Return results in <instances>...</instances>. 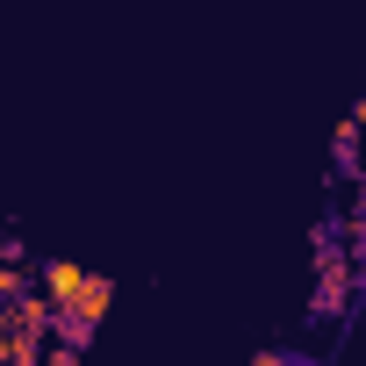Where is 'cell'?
I'll return each instance as SVG.
<instances>
[{
	"mask_svg": "<svg viewBox=\"0 0 366 366\" xmlns=\"http://www.w3.org/2000/svg\"><path fill=\"white\" fill-rule=\"evenodd\" d=\"M108 302H115V280H101V273H94V280L79 287V302L65 309V330H72V337H86V330L108 316Z\"/></svg>",
	"mask_w": 366,
	"mask_h": 366,
	"instance_id": "6da1fadb",
	"label": "cell"
},
{
	"mask_svg": "<svg viewBox=\"0 0 366 366\" xmlns=\"http://www.w3.org/2000/svg\"><path fill=\"white\" fill-rule=\"evenodd\" d=\"M345 295H352V259H345V252H323V287H316V316H345Z\"/></svg>",
	"mask_w": 366,
	"mask_h": 366,
	"instance_id": "7a4b0ae2",
	"label": "cell"
},
{
	"mask_svg": "<svg viewBox=\"0 0 366 366\" xmlns=\"http://www.w3.org/2000/svg\"><path fill=\"white\" fill-rule=\"evenodd\" d=\"M86 280H94V273H86L79 259H51V266H44V295L58 302V316H65V309L79 302V287H86Z\"/></svg>",
	"mask_w": 366,
	"mask_h": 366,
	"instance_id": "3957f363",
	"label": "cell"
}]
</instances>
